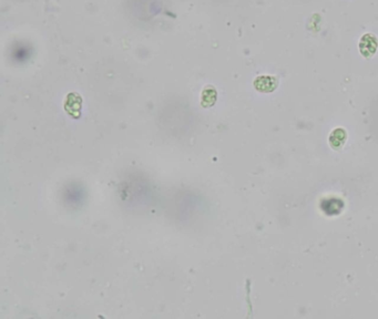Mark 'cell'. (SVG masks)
<instances>
[{"instance_id":"3957f363","label":"cell","mask_w":378,"mask_h":319,"mask_svg":"<svg viewBox=\"0 0 378 319\" xmlns=\"http://www.w3.org/2000/svg\"><path fill=\"white\" fill-rule=\"evenodd\" d=\"M346 140V132L343 129H336L330 136V142L332 148L340 149L341 146L344 145Z\"/></svg>"},{"instance_id":"6da1fadb","label":"cell","mask_w":378,"mask_h":319,"mask_svg":"<svg viewBox=\"0 0 378 319\" xmlns=\"http://www.w3.org/2000/svg\"><path fill=\"white\" fill-rule=\"evenodd\" d=\"M378 48V40L374 34L366 33L360 41V51L365 58H371L375 54Z\"/></svg>"},{"instance_id":"7a4b0ae2","label":"cell","mask_w":378,"mask_h":319,"mask_svg":"<svg viewBox=\"0 0 378 319\" xmlns=\"http://www.w3.org/2000/svg\"><path fill=\"white\" fill-rule=\"evenodd\" d=\"M255 87L259 91L263 92H271L277 87V81L273 77H260L255 81Z\"/></svg>"}]
</instances>
